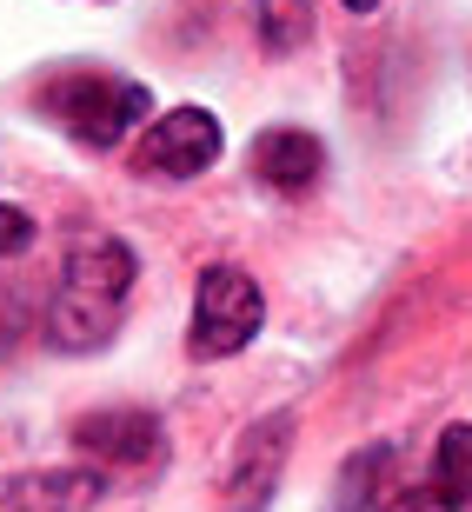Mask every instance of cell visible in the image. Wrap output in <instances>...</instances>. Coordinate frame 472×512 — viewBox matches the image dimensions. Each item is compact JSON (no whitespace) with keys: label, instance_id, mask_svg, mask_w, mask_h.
<instances>
[{"label":"cell","instance_id":"3957f363","mask_svg":"<svg viewBox=\"0 0 472 512\" xmlns=\"http://www.w3.org/2000/svg\"><path fill=\"white\" fill-rule=\"evenodd\" d=\"M260 333V286L246 280L240 266H207L200 293H193V360H227Z\"/></svg>","mask_w":472,"mask_h":512},{"label":"cell","instance_id":"8992f818","mask_svg":"<svg viewBox=\"0 0 472 512\" xmlns=\"http://www.w3.org/2000/svg\"><path fill=\"white\" fill-rule=\"evenodd\" d=\"M74 446L80 453L107 459V466H147L160 453V419L147 406H114V413H87L74 426Z\"/></svg>","mask_w":472,"mask_h":512},{"label":"cell","instance_id":"8fae6325","mask_svg":"<svg viewBox=\"0 0 472 512\" xmlns=\"http://www.w3.org/2000/svg\"><path fill=\"white\" fill-rule=\"evenodd\" d=\"M386 466V453H359L353 466H346V493H340V512H359V499H366V473H379Z\"/></svg>","mask_w":472,"mask_h":512},{"label":"cell","instance_id":"9c48e42d","mask_svg":"<svg viewBox=\"0 0 472 512\" xmlns=\"http://www.w3.org/2000/svg\"><path fill=\"white\" fill-rule=\"evenodd\" d=\"M253 7H260V40L273 54L306 47V34H313V7L306 0H253Z\"/></svg>","mask_w":472,"mask_h":512},{"label":"cell","instance_id":"7c38bea8","mask_svg":"<svg viewBox=\"0 0 472 512\" xmlns=\"http://www.w3.org/2000/svg\"><path fill=\"white\" fill-rule=\"evenodd\" d=\"M27 240H34V220H27L20 207H0V260H7V253H20Z\"/></svg>","mask_w":472,"mask_h":512},{"label":"cell","instance_id":"52a82bcc","mask_svg":"<svg viewBox=\"0 0 472 512\" xmlns=\"http://www.w3.org/2000/svg\"><path fill=\"white\" fill-rule=\"evenodd\" d=\"M100 499V473L67 466V473H20L7 479L0 512H87Z\"/></svg>","mask_w":472,"mask_h":512},{"label":"cell","instance_id":"277c9868","mask_svg":"<svg viewBox=\"0 0 472 512\" xmlns=\"http://www.w3.org/2000/svg\"><path fill=\"white\" fill-rule=\"evenodd\" d=\"M286 453H293V413L260 419V426L233 446V466H227V479H220L227 512H260L266 499H273V486H280V473H286Z\"/></svg>","mask_w":472,"mask_h":512},{"label":"cell","instance_id":"5b68a950","mask_svg":"<svg viewBox=\"0 0 472 512\" xmlns=\"http://www.w3.org/2000/svg\"><path fill=\"white\" fill-rule=\"evenodd\" d=\"M220 160V120L207 107H173L147 127L140 140V173H167V180H193Z\"/></svg>","mask_w":472,"mask_h":512},{"label":"cell","instance_id":"4fadbf2b","mask_svg":"<svg viewBox=\"0 0 472 512\" xmlns=\"http://www.w3.org/2000/svg\"><path fill=\"white\" fill-rule=\"evenodd\" d=\"M379 512H459V499H446V493H433V486H426V493H399V499H386Z\"/></svg>","mask_w":472,"mask_h":512},{"label":"cell","instance_id":"30bf717a","mask_svg":"<svg viewBox=\"0 0 472 512\" xmlns=\"http://www.w3.org/2000/svg\"><path fill=\"white\" fill-rule=\"evenodd\" d=\"M433 473H439V493L466 506V499H472V426H446V433H439Z\"/></svg>","mask_w":472,"mask_h":512},{"label":"cell","instance_id":"7a4b0ae2","mask_svg":"<svg viewBox=\"0 0 472 512\" xmlns=\"http://www.w3.org/2000/svg\"><path fill=\"white\" fill-rule=\"evenodd\" d=\"M40 107L74 133V140H87V147H114V140H127V133L153 114L147 87L114 80V74H60L54 87L40 94Z\"/></svg>","mask_w":472,"mask_h":512},{"label":"cell","instance_id":"5bb4252c","mask_svg":"<svg viewBox=\"0 0 472 512\" xmlns=\"http://www.w3.org/2000/svg\"><path fill=\"white\" fill-rule=\"evenodd\" d=\"M340 7H353V14H373L379 0H340Z\"/></svg>","mask_w":472,"mask_h":512},{"label":"cell","instance_id":"ba28073f","mask_svg":"<svg viewBox=\"0 0 472 512\" xmlns=\"http://www.w3.org/2000/svg\"><path fill=\"white\" fill-rule=\"evenodd\" d=\"M253 167H260L266 187L300 193V187H313V180H320L326 153H320V140H313V133H300V127H273V133H260V140H253Z\"/></svg>","mask_w":472,"mask_h":512},{"label":"cell","instance_id":"6da1fadb","mask_svg":"<svg viewBox=\"0 0 472 512\" xmlns=\"http://www.w3.org/2000/svg\"><path fill=\"white\" fill-rule=\"evenodd\" d=\"M127 286H133V247L127 240H80L74 260H67V280L54 293V313H47L54 346H67V353L107 346Z\"/></svg>","mask_w":472,"mask_h":512}]
</instances>
